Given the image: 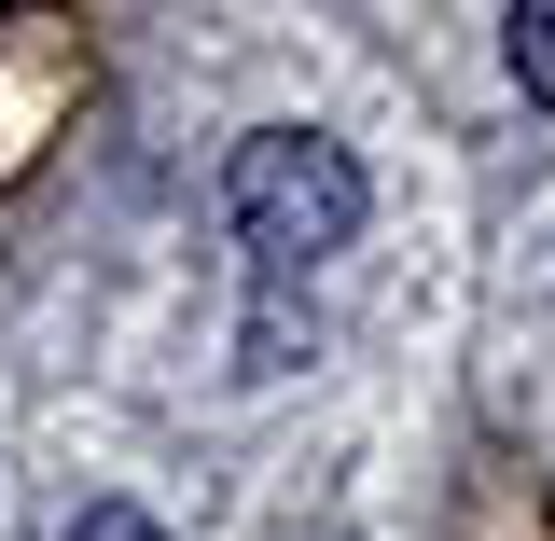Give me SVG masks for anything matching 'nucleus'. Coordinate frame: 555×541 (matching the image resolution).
I'll return each mask as SVG.
<instances>
[{"label":"nucleus","mask_w":555,"mask_h":541,"mask_svg":"<svg viewBox=\"0 0 555 541\" xmlns=\"http://www.w3.org/2000/svg\"><path fill=\"white\" fill-rule=\"evenodd\" d=\"M222 208H236V236H250L264 278H306V265H334L361 236V153L320 139V126H264V139H236Z\"/></svg>","instance_id":"nucleus-1"},{"label":"nucleus","mask_w":555,"mask_h":541,"mask_svg":"<svg viewBox=\"0 0 555 541\" xmlns=\"http://www.w3.org/2000/svg\"><path fill=\"white\" fill-rule=\"evenodd\" d=\"M514 83L555 112V0H528V14H514Z\"/></svg>","instance_id":"nucleus-2"},{"label":"nucleus","mask_w":555,"mask_h":541,"mask_svg":"<svg viewBox=\"0 0 555 541\" xmlns=\"http://www.w3.org/2000/svg\"><path fill=\"white\" fill-rule=\"evenodd\" d=\"M69 541H167V528H153L139 500H98V514H83V528H69Z\"/></svg>","instance_id":"nucleus-3"}]
</instances>
